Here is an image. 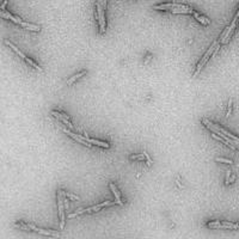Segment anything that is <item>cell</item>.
Returning <instances> with one entry per match:
<instances>
[{
    "instance_id": "obj_13",
    "label": "cell",
    "mask_w": 239,
    "mask_h": 239,
    "mask_svg": "<svg viewBox=\"0 0 239 239\" xmlns=\"http://www.w3.org/2000/svg\"><path fill=\"white\" fill-rule=\"evenodd\" d=\"M87 73V71H82V72H79V73H77V74L74 75H72L71 78H69L68 80H67V85H72L73 82H75L78 79H80L82 77H84V75Z\"/></svg>"
},
{
    "instance_id": "obj_24",
    "label": "cell",
    "mask_w": 239,
    "mask_h": 239,
    "mask_svg": "<svg viewBox=\"0 0 239 239\" xmlns=\"http://www.w3.org/2000/svg\"><path fill=\"white\" fill-rule=\"evenodd\" d=\"M230 177H231V171L228 170L227 171V173H226V181H225V184H230Z\"/></svg>"
},
{
    "instance_id": "obj_12",
    "label": "cell",
    "mask_w": 239,
    "mask_h": 239,
    "mask_svg": "<svg viewBox=\"0 0 239 239\" xmlns=\"http://www.w3.org/2000/svg\"><path fill=\"white\" fill-rule=\"evenodd\" d=\"M4 43H5L6 46H8V47L11 48V49L13 50V52H14V53H16V54H17V55H19V56H21V57H22V59H24V60H25V57H27V55L24 54V53H22L21 50H19L18 48L16 47V46H14V44H13V43H12V42H11V41H8V40H4Z\"/></svg>"
},
{
    "instance_id": "obj_25",
    "label": "cell",
    "mask_w": 239,
    "mask_h": 239,
    "mask_svg": "<svg viewBox=\"0 0 239 239\" xmlns=\"http://www.w3.org/2000/svg\"><path fill=\"white\" fill-rule=\"evenodd\" d=\"M6 5H7V1H4L2 4H1V6H0V11H6L5 8H6Z\"/></svg>"
},
{
    "instance_id": "obj_16",
    "label": "cell",
    "mask_w": 239,
    "mask_h": 239,
    "mask_svg": "<svg viewBox=\"0 0 239 239\" xmlns=\"http://www.w3.org/2000/svg\"><path fill=\"white\" fill-rule=\"evenodd\" d=\"M192 14H194V17H195L201 24H203V25H209V24H211V21H209L208 18H206V17H203V16H201V14L197 13V12L194 11V13Z\"/></svg>"
},
{
    "instance_id": "obj_26",
    "label": "cell",
    "mask_w": 239,
    "mask_h": 239,
    "mask_svg": "<svg viewBox=\"0 0 239 239\" xmlns=\"http://www.w3.org/2000/svg\"><path fill=\"white\" fill-rule=\"evenodd\" d=\"M236 181V175H233V176H231V178H230V183H233Z\"/></svg>"
},
{
    "instance_id": "obj_14",
    "label": "cell",
    "mask_w": 239,
    "mask_h": 239,
    "mask_svg": "<svg viewBox=\"0 0 239 239\" xmlns=\"http://www.w3.org/2000/svg\"><path fill=\"white\" fill-rule=\"evenodd\" d=\"M21 25L27 29V30H31V31H41V27L36 25V24H30V23H27V22H22Z\"/></svg>"
},
{
    "instance_id": "obj_2",
    "label": "cell",
    "mask_w": 239,
    "mask_h": 239,
    "mask_svg": "<svg viewBox=\"0 0 239 239\" xmlns=\"http://www.w3.org/2000/svg\"><path fill=\"white\" fill-rule=\"evenodd\" d=\"M96 5H97L96 18H97V21L99 22V32H101V34H105V30H107V21H105V16H104V11H103L102 5H101V1H97Z\"/></svg>"
},
{
    "instance_id": "obj_4",
    "label": "cell",
    "mask_w": 239,
    "mask_h": 239,
    "mask_svg": "<svg viewBox=\"0 0 239 239\" xmlns=\"http://www.w3.org/2000/svg\"><path fill=\"white\" fill-rule=\"evenodd\" d=\"M57 197V207H59V217H60V228L63 230L65 227V213H63V201H62V189H57L56 191Z\"/></svg>"
},
{
    "instance_id": "obj_22",
    "label": "cell",
    "mask_w": 239,
    "mask_h": 239,
    "mask_svg": "<svg viewBox=\"0 0 239 239\" xmlns=\"http://www.w3.org/2000/svg\"><path fill=\"white\" fill-rule=\"evenodd\" d=\"M232 104H233V101L232 99H230L228 101V105H227V112H226V117H228L231 115V112H232Z\"/></svg>"
},
{
    "instance_id": "obj_3",
    "label": "cell",
    "mask_w": 239,
    "mask_h": 239,
    "mask_svg": "<svg viewBox=\"0 0 239 239\" xmlns=\"http://www.w3.org/2000/svg\"><path fill=\"white\" fill-rule=\"evenodd\" d=\"M207 226L209 228H233V230L239 228V224L228 222V221H209Z\"/></svg>"
},
{
    "instance_id": "obj_7",
    "label": "cell",
    "mask_w": 239,
    "mask_h": 239,
    "mask_svg": "<svg viewBox=\"0 0 239 239\" xmlns=\"http://www.w3.org/2000/svg\"><path fill=\"white\" fill-rule=\"evenodd\" d=\"M62 130H63V133H66L67 135H69V137H72V139H74L77 142H79V143H82V145H84V146H87V147H92V145H90L87 141H85V139L82 137V135H78V134H74L73 132H71L69 129H66L65 127H62Z\"/></svg>"
},
{
    "instance_id": "obj_15",
    "label": "cell",
    "mask_w": 239,
    "mask_h": 239,
    "mask_svg": "<svg viewBox=\"0 0 239 239\" xmlns=\"http://www.w3.org/2000/svg\"><path fill=\"white\" fill-rule=\"evenodd\" d=\"M173 14H182V13H194V10L190 6L187 8H175V10H170Z\"/></svg>"
},
{
    "instance_id": "obj_9",
    "label": "cell",
    "mask_w": 239,
    "mask_h": 239,
    "mask_svg": "<svg viewBox=\"0 0 239 239\" xmlns=\"http://www.w3.org/2000/svg\"><path fill=\"white\" fill-rule=\"evenodd\" d=\"M0 17H1V18H5V19H10V21L17 23V24H21L22 22H23L18 16H13V14H11L10 12H7V11H0Z\"/></svg>"
},
{
    "instance_id": "obj_18",
    "label": "cell",
    "mask_w": 239,
    "mask_h": 239,
    "mask_svg": "<svg viewBox=\"0 0 239 239\" xmlns=\"http://www.w3.org/2000/svg\"><path fill=\"white\" fill-rule=\"evenodd\" d=\"M25 61H27V63L30 65V66H32L35 69H37L38 72H43V69H42L41 66H38V65H37V63H36V62H35L32 59H30V57H27H27H25Z\"/></svg>"
},
{
    "instance_id": "obj_23",
    "label": "cell",
    "mask_w": 239,
    "mask_h": 239,
    "mask_svg": "<svg viewBox=\"0 0 239 239\" xmlns=\"http://www.w3.org/2000/svg\"><path fill=\"white\" fill-rule=\"evenodd\" d=\"M142 154H143V156H145V159L147 160V165H148V166H150V165L153 164V160L151 159V157H150V156H148V153H147V152H142Z\"/></svg>"
},
{
    "instance_id": "obj_5",
    "label": "cell",
    "mask_w": 239,
    "mask_h": 239,
    "mask_svg": "<svg viewBox=\"0 0 239 239\" xmlns=\"http://www.w3.org/2000/svg\"><path fill=\"white\" fill-rule=\"evenodd\" d=\"M27 226L30 227V230H31V231H35V232H37V233H41V234H43V236H47V237H55V238H60V237H61L60 232H57V231L43 230V228H40V227L32 225V224H27Z\"/></svg>"
},
{
    "instance_id": "obj_8",
    "label": "cell",
    "mask_w": 239,
    "mask_h": 239,
    "mask_svg": "<svg viewBox=\"0 0 239 239\" xmlns=\"http://www.w3.org/2000/svg\"><path fill=\"white\" fill-rule=\"evenodd\" d=\"M238 19H239L238 17H236V16H234L232 23H231V24H230V27H228L227 34H226V36L224 37V40H222V41H220V43L225 44V43H227V42L231 40V37H232V34H233V31H234V27H236V25H237V22H238Z\"/></svg>"
},
{
    "instance_id": "obj_21",
    "label": "cell",
    "mask_w": 239,
    "mask_h": 239,
    "mask_svg": "<svg viewBox=\"0 0 239 239\" xmlns=\"http://www.w3.org/2000/svg\"><path fill=\"white\" fill-rule=\"evenodd\" d=\"M215 162H219V163H225V164H232L233 163L231 159H226V158H215Z\"/></svg>"
},
{
    "instance_id": "obj_11",
    "label": "cell",
    "mask_w": 239,
    "mask_h": 239,
    "mask_svg": "<svg viewBox=\"0 0 239 239\" xmlns=\"http://www.w3.org/2000/svg\"><path fill=\"white\" fill-rule=\"evenodd\" d=\"M90 145H95V146H99V147H103L105 150H109L110 148V143L105 142V141H99V140H96V139H87L86 140Z\"/></svg>"
},
{
    "instance_id": "obj_6",
    "label": "cell",
    "mask_w": 239,
    "mask_h": 239,
    "mask_svg": "<svg viewBox=\"0 0 239 239\" xmlns=\"http://www.w3.org/2000/svg\"><path fill=\"white\" fill-rule=\"evenodd\" d=\"M188 5H184L182 2H167V4H160V5H154L153 10H175V8H187Z\"/></svg>"
},
{
    "instance_id": "obj_17",
    "label": "cell",
    "mask_w": 239,
    "mask_h": 239,
    "mask_svg": "<svg viewBox=\"0 0 239 239\" xmlns=\"http://www.w3.org/2000/svg\"><path fill=\"white\" fill-rule=\"evenodd\" d=\"M14 228H18V230H23V231H31L30 227L27 226V224H24V222H14L13 224Z\"/></svg>"
},
{
    "instance_id": "obj_19",
    "label": "cell",
    "mask_w": 239,
    "mask_h": 239,
    "mask_svg": "<svg viewBox=\"0 0 239 239\" xmlns=\"http://www.w3.org/2000/svg\"><path fill=\"white\" fill-rule=\"evenodd\" d=\"M62 196H67L69 200H77V201H79V200H80V197H79V196H77V195H74V194H69V192H66V191H63V190H62Z\"/></svg>"
},
{
    "instance_id": "obj_1",
    "label": "cell",
    "mask_w": 239,
    "mask_h": 239,
    "mask_svg": "<svg viewBox=\"0 0 239 239\" xmlns=\"http://www.w3.org/2000/svg\"><path fill=\"white\" fill-rule=\"evenodd\" d=\"M220 42L219 41H214L212 43V46L209 47V49L207 50V53H206L205 55H203V57L200 60V62L197 63V67H196V71H195V73H194V78L195 77H197L198 74H200V72H201V69L203 68V66L206 65V62L209 60V57L213 55V53H214V50H215V48H217V46H218Z\"/></svg>"
},
{
    "instance_id": "obj_10",
    "label": "cell",
    "mask_w": 239,
    "mask_h": 239,
    "mask_svg": "<svg viewBox=\"0 0 239 239\" xmlns=\"http://www.w3.org/2000/svg\"><path fill=\"white\" fill-rule=\"evenodd\" d=\"M110 187V189H111V191H112V194H114V196H115V201H116V205H120V206H123L124 203H123V201L121 200V194H120V191L117 190V188H116V185L114 184V183H110L109 184Z\"/></svg>"
},
{
    "instance_id": "obj_20",
    "label": "cell",
    "mask_w": 239,
    "mask_h": 239,
    "mask_svg": "<svg viewBox=\"0 0 239 239\" xmlns=\"http://www.w3.org/2000/svg\"><path fill=\"white\" fill-rule=\"evenodd\" d=\"M130 159H133V160H145V156H143L142 153H137V154H132L129 156Z\"/></svg>"
}]
</instances>
